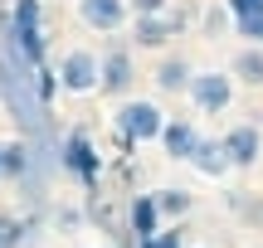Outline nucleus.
<instances>
[{"label":"nucleus","instance_id":"11","mask_svg":"<svg viewBox=\"0 0 263 248\" xmlns=\"http://www.w3.org/2000/svg\"><path fill=\"white\" fill-rule=\"evenodd\" d=\"M171 39H176V29L166 15H132V44L137 49H166Z\"/></svg>","mask_w":263,"mask_h":248},{"label":"nucleus","instance_id":"13","mask_svg":"<svg viewBox=\"0 0 263 248\" xmlns=\"http://www.w3.org/2000/svg\"><path fill=\"white\" fill-rule=\"evenodd\" d=\"M229 73L244 88H263V44H244L234 54V64H229Z\"/></svg>","mask_w":263,"mask_h":248},{"label":"nucleus","instance_id":"14","mask_svg":"<svg viewBox=\"0 0 263 248\" xmlns=\"http://www.w3.org/2000/svg\"><path fill=\"white\" fill-rule=\"evenodd\" d=\"M132 234H137V239H156V234H161V204H156V195H137V200H132Z\"/></svg>","mask_w":263,"mask_h":248},{"label":"nucleus","instance_id":"5","mask_svg":"<svg viewBox=\"0 0 263 248\" xmlns=\"http://www.w3.org/2000/svg\"><path fill=\"white\" fill-rule=\"evenodd\" d=\"M64 171H73L83 185H98L103 156H98V146H93V136H88V132H68L64 136Z\"/></svg>","mask_w":263,"mask_h":248},{"label":"nucleus","instance_id":"12","mask_svg":"<svg viewBox=\"0 0 263 248\" xmlns=\"http://www.w3.org/2000/svg\"><path fill=\"white\" fill-rule=\"evenodd\" d=\"M190 166H195L200 175H224V171H234V166H229V151H224V136H200L195 151H190Z\"/></svg>","mask_w":263,"mask_h":248},{"label":"nucleus","instance_id":"2","mask_svg":"<svg viewBox=\"0 0 263 248\" xmlns=\"http://www.w3.org/2000/svg\"><path fill=\"white\" fill-rule=\"evenodd\" d=\"M59 88L73 97H88L103 88V54H93V49H68L64 58H59Z\"/></svg>","mask_w":263,"mask_h":248},{"label":"nucleus","instance_id":"22","mask_svg":"<svg viewBox=\"0 0 263 248\" xmlns=\"http://www.w3.org/2000/svg\"><path fill=\"white\" fill-rule=\"evenodd\" d=\"M0 180H5V171H0Z\"/></svg>","mask_w":263,"mask_h":248},{"label":"nucleus","instance_id":"6","mask_svg":"<svg viewBox=\"0 0 263 248\" xmlns=\"http://www.w3.org/2000/svg\"><path fill=\"white\" fill-rule=\"evenodd\" d=\"M78 19H83L93 34H117L132 19V5L127 0H78Z\"/></svg>","mask_w":263,"mask_h":248},{"label":"nucleus","instance_id":"20","mask_svg":"<svg viewBox=\"0 0 263 248\" xmlns=\"http://www.w3.org/2000/svg\"><path fill=\"white\" fill-rule=\"evenodd\" d=\"M15 243H20V219L0 214V248H15Z\"/></svg>","mask_w":263,"mask_h":248},{"label":"nucleus","instance_id":"15","mask_svg":"<svg viewBox=\"0 0 263 248\" xmlns=\"http://www.w3.org/2000/svg\"><path fill=\"white\" fill-rule=\"evenodd\" d=\"M190 73H195V68H190L185 58H161V68H156V88H161V93H185Z\"/></svg>","mask_w":263,"mask_h":248},{"label":"nucleus","instance_id":"16","mask_svg":"<svg viewBox=\"0 0 263 248\" xmlns=\"http://www.w3.org/2000/svg\"><path fill=\"white\" fill-rule=\"evenodd\" d=\"M156 204H161V219H185L190 195L185 190H156Z\"/></svg>","mask_w":263,"mask_h":248},{"label":"nucleus","instance_id":"9","mask_svg":"<svg viewBox=\"0 0 263 248\" xmlns=\"http://www.w3.org/2000/svg\"><path fill=\"white\" fill-rule=\"evenodd\" d=\"M229 19H234V34L244 44H263V0H224Z\"/></svg>","mask_w":263,"mask_h":248},{"label":"nucleus","instance_id":"8","mask_svg":"<svg viewBox=\"0 0 263 248\" xmlns=\"http://www.w3.org/2000/svg\"><path fill=\"white\" fill-rule=\"evenodd\" d=\"M132 83H137L132 49H107V54H103V88H98V93H107V97H127Z\"/></svg>","mask_w":263,"mask_h":248},{"label":"nucleus","instance_id":"18","mask_svg":"<svg viewBox=\"0 0 263 248\" xmlns=\"http://www.w3.org/2000/svg\"><path fill=\"white\" fill-rule=\"evenodd\" d=\"M224 29H234V19H229V5H215V10H205V34L215 39V34H224Z\"/></svg>","mask_w":263,"mask_h":248},{"label":"nucleus","instance_id":"17","mask_svg":"<svg viewBox=\"0 0 263 248\" xmlns=\"http://www.w3.org/2000/svg\"><path fill=\"white\" fill-rule=\"evenodd\" d=\"M0 171H5V175H25V146H20V141L0 146Z\"/></svg>","mask_w":263,"mask_h":248},{"label":"nucleus","instance_id":"4","mask_svg":"<svg viewBox=\"0 0 263 248\" xmlns=\"http://www.w3.org/2000/svg\"><path fill=\"white\" fill-rule=\"evenodd\" d=\"M10 25H15V44L20 54L29 58V64H44V25H39V0H15V15H10Z\"/></svg>","mask_w":263,"mask_h":248},{"label":"nucleus","instance_id":"1","mask_svg":"<svg viewBox=\"0 0 263 248\" xmlns=\"http://www.w3.org/2000/svg\"><path fill=\"white\" fill-rule=\"evenodd\" d=\"M112 122L127 146H146V141H161V132H166V107L151 97H127L112 112Z\"/></svg>","mask_w":263,"mask_h":248},{"label":"nucleus","instance_id":"7","mask_svg":"<svg viewBox=\"0 0 263 248\" xmlns=\"http://www.w3.org/2000/svg\"><path fill=\"white\" fill-rule=\"evenodd\" d=\"M224 151H229V166H234V171H249V166L263 161V132L254 122L229 127V132H224Z\"/></svg>","mask_w":263,"mask_h":248},{"label":"nucleus","instance_id":"3","mask_svg":"<svg viewBox=\"0 0 263 248\" xmlns=\"http://www.w3.org/2000/svg\"><path fill=\"white\" fill-rule=\"evenodd\" d=\"M185 93H190V102H195L205 117H219V112H229V102H234V73H224V68L190 73Z\"/></svg>","mask_w":263,"mask_h":248},{"label":"nucleus","instance_id":"10","mask_svg":"<svg viewBox=\"0 0 263 248\" xmlns=\"http://www.w3.org/2000/svg\"><path fill=\"white\" fill-rule=\"evenodd\" d=\"M195 141H200L195 122H185V117H166V132H161V151H166L171 161H190Z\"/></svg>","mask_w":263,"mask_h":248},{"label":"nucleus","instance_id":"19","mask_svg":"<svg viewBox=\"0 0 263 248\" xmlns=\"http://www.w3.org/2000/svg\"><path fill=\"white\" fill-rule=\"evenodd\" d=\"M137 248H180V234L176 229H161L156 239H137Z\"/></svg>","mask_w":263,"mask_h":248},{"label":"nucleus","instance_id":"21","mask_svg":"<svg viewBox=\"0 0 263 248\" xmlns=\"http://www.w3.org/2000/svg\"><path fill=\"white\" fill-rule=\"evenodd\" d=\"M127 5H132V15H166L171 0H127Z\"/></svg>","mask_w":263,"mask_h":248}]
</instances>
